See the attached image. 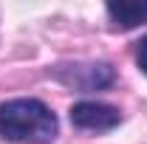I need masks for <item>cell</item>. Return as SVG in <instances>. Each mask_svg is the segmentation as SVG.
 <instances>
[{"label": "cell", "instance_id": "6da1fadb", "mask_svg": "<svg viewBox=\"0 0 147 144\" xmlns=\"http://www.w3.org/2000/svg\"><path fill=\"white\" fill-rule=\"evenodd\" d=\"M57 116L40 99H9L0 105V139L14 144H51Z\"/></svg>", "mask_w": 147, "mask_h": 144}, {"label": "cell", "instance_id": "7a4b0ae2", "mask_svg": "<svg viewBox=\"0 0 147 144\" xmlns=\"http://www.w3.org/2000/svg\"><path fill=\"white\" fill-rule=\"evenodd\" d=\"M51 76L74 90H102L113 85L116 71L110 62H74V65L51 68Z\"/></svg>", "mask_w": 147, "mask_h": 144}, {"label": "cell", "instance_id": "3957f363", "mask_svg": "<svg viewBox=\"0 0 147 144\" xmlns=\"http://www.w3.org/2000/svg\"><path fill=\"white\" fill-rule=\"evenodd\" d=\"M122 122V110L105 102H76L71 108V124L79 130H110Z\"/></svg>", "mask_w": 147, "mask_h": 144}, {"label": "cell", "instance_id": "277c9868", "mask_svg": "<svg viewBox=\"0 0 147 144\" xmlns=\"http://www.w3.org/2000/svg\"><path fill=\"white\" fill-rule=\"evenodd\" d=\"M105 11H108L113 28L130 31V28L147 23V0H119V3H108Z\"/></svg>", "mask_w": 147, "mask_h": 144}, {"label": "cell", "instance_id": "5b68a950", "mask_svg": "<svg viewBox=\"0 0 147 144\" xmlns=\"http://www.w3.org/2000/svg\"><path fill=\"white\" fill-rule=\"evenodd\" d=\"M136 65L142 73H147V37H142L136 42Z\"/></svg>", "mask_w": 147, "mask_h": 144}]
</instances>
